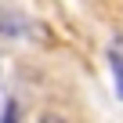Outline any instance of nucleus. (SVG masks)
I'll use <instances>...</instances> for the list:
<instances>
[{"instance_id":"f257e3e1","label":"nucleus","mask_w":123,"mask_h":123,"mask_svg":"<svg viewBox=\"0 0 123 123\" xmlns=\"http://www.w3.org/2000/svg\"><path fill=\"white\" fill-rule=\"evenodd\" d=\"M112 73H116V91H119V98H123V58H119V54H112Z\"/></svg>"}]
</instances>
